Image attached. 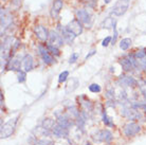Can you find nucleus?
<instances>
[{
  "mask_svg": "<svg viewBox=\"0 0 146 145\" xmlns=\"http://www.w3.org/2000/svg\"><path fill=\"white\" fill-rule=\"evenodd\" d=\"M18 119H19V116L12 118V119H10L7 122H5L1 126V134H0L1 139H7L14 134L15 129H16V125L18 123Z\"/></svg>",
  "mask_w": 146,
  "mask_h": 145,
  "instance_id": "obj_1",
  "label": "nucleus"
},
{
  "mask_svg": "<svg viewBox=\"0 0 146 145\" xmlns=\"http://www.w3.org/2000/svg\"><path fill=\"white\" fill-rule=\"evenodd\" d=\"M130 5V0H117L114 3L110 13L114 16H122L127 12L128 7Z\"/></svg>",
  "mask_w": 146,
  "mask_h": 145,
  "instance_id": "obj_2",
  "label": "nucleus"
},
{
  "mask_svg": "<svg viewBox=\"0 0 146 145\" xmlns=\"http://www.w3.org/2000/svg\"><path fill=\"white\" fill-rule=\"evenodd\" d=\"M75 15H76V18L80 20L83 25L90 27L92 25V16L91 14L84 9H78L75 11Z\"/></svg>",
  "mask_w": 146,
  "mask_h": 145,
  "instance_id": "obj_3",
  "label": "nucleus"
},
{
  "mask_svg": "<svg viewBox=\"0 0 146 145\" xmlns=\"http://www.w3.org/2000/svg\"><path fill=\"white\" fill-rule=\"evenodd\" d=\"M1 14V30H7L9 27H11L12 22H13V15L11 14V12L7 10V9H1L0 11Z\"/></svg>",
  "mask_w": 146,
  "mask_h": 145,
  "instance_id": "obj_4",
  "label": "nucleus"
},
{
  "mask_svg": "<svg viewBox=\"0 0 146 145\" xmlns=\"http://www.w3.org/2000/svg\"><path fill=\"white\" fill-rule=\"evenodd\" d=\"M140 131H141V126L137 123H127L123 128V134L127 138L135 137L139 134Z\"/></svg>",
  "mask_w": 146,
  "mask_h": 145,
  "instance_id": "obj_5",
  "label": "nucleus"
},
{
  "mask_svg": "<svg viewBox=\"0 0 146 145\" xmlns=\"http://www.w3.org/2000/svg\"><path fill=\"white\" fill-rule=\"evenodd\" d=\"M67 29L71 31V32L75 35V36H78L83 33V30H84V27H83V23L78 20L77 18L72 19L71 21L67 25Z\"/></svg>",
  "mask_w": 146,
  "mask_h": 145,
  "instance_id": "obj_6",
  "label": "nucleus"
},
{
  "mask_svg": "<svg viewBox=\"0 0 146 145\" xmlns=\"http://www.w3.org/2000/svg\"><path fill=\"white\" fill-rule=\"evenodd\" d=\"M34 34H35L37 39H39L40 41H47V40H49L50 31L44 25H38L34 28Z\"/></svg>",
  "mask_w": 146,
  "mask_h": 145,
  "instance_id": "obj_7",
  "label": "nucleus"
},
{
  "mask_svg": "<svg viewBox=\"0 0 146 145\" xmlns=\"http://www.w3.org/2000/svg\"><path fill=\"white\" fill-rule=\"evenodd\" d=\"M93 139L95 141H102L105 143H110L113 140V136L108 129H102L96 131V134L93 136Z\"/></svg>",
  "mask_w": 146,
  "mask_h": 145,
  "instance_id": "obj_8",
  "label": "nucleus"
},
{
  "mask_svg": "<svg viewBox=\"0 0 146 145\" xmlns=\"http://www.w3.org/2000/svg\"><path fill=\"white\" fill-rule=\"evenodd\" d=\"M22 61H23V57H20V55H14L7 63V68L9 70H13V71H17L18 72L21 69Z\"/></svg>",
  "mask_w": 146,
  "mask_h": 145,
  "instance_id": "obj_9",
  "label": "nucleus"
},
{
  "mask_svg": "<svg viewBox=\"0 0 146 145\" xmlns=\"http://www.w3.org/2000/svg\"><path fill=\"white\" fill-rule=\"evenodd\" d=\"M38 52H39V55L41 56V58H42V61H44L46 65H52V64L55 63L54 57L50 54L47 47H44L42 45H38Z\"/></svg>",
  "mask_w": 146,
  "mask_h": 145,
  "instance_id": "obj_10",
  "label": "nucleus"
},
{
  "mask_svg": "<svg viewBox=\"0 0 146 145\" xmlns=\"http://www.w3.org/2000/svg\"><path fill=\"white\" fill-rule=\"evenodd\" d=\"M57 30H58L59 34L62 35V39H64V41L66 43V44H71L73 40H74V38H75V35L73 34L71 31H69V30L67 29V27H62V25H57Z\"/></svg>",
  "mask_w": 146,
  "mask_h": 145,
  "instance_id": "obj_11",
  "label": "nucleus"
},
{
  "mask_svg": "<svg viewBox=\"0 0 146 145\" xmlns=\"http://www.w3.org/2000/svg\"><path fill=\"white\" fill-rule=\"evenodd\" d=\"M49 44L54 45L55 47L59 48L65 44V41L62 39V35L59 34V32L52 30V31H50V34H49Z\"/></svg>",
  "mask_w": 146,
  "mask_h": 145,
  "instance_id": "obj_12",
  "label": "nucleus"
},
{
  "mask_svg": "<svg viewBox=\"0 0 146 145\" xmlns=\"http://www.w3.org/2000/svg\"><path fill=\"white\" fill-rule=\"evenodd\" d=\"M62 7H64V0H54V1H53L51 11H50V14H51L52 18L56 19L58 17Z\"/></svg>",
  "mask_w": 146,
  "mask_h": 145,
  "instance_id": "obj_13",
  "label": "nucleus"
},
{
  "mask_svg": "<svg viewBox=\"0 0 146 145\" xmlns=\"http://www.w3.org/2000/svg\"><path fill=\"white\" fill-rule=\"evenodd\" d=\"M52 134H54L56 138H67L69 131H68L67 128L62 127V125L55 124L54 127H53V129H52Z\"/></svg>",
  "mask_w": 146,
  "mask_h": 145,
  "instance_id": "obj_14",
  "label": "nucleus"
},
{
  "mask_svg": "<svg viewBox=\"0 0 146 145\" xmlns=\"http://www.w3.org/2000/svg\"><path fill=\"white\" fill-rule=\"evenodd\" d=\"M57 124L62 125V127H65V128H67V129H69V128H71V126L73 125V121L70 116H68L67 114L62 113V114L57 116Z\"/></svg>",
  "mask_w": 146,
  "mask_h": 145,
  "instance_id": "obj_15",
  "label": "nucleus"
},
{
  "mask_svg": "<svg viewBox=\"0 0 146 145\" xmlns=\"http://www.w3.org/2000/svg\"><path fill=\"white\" fill-rule=\"evenodd\" d=\"M120 65L122 67V69L124 70L125 72H130L135 69V65H133V62L131 61L130 57H124L120 59Z\"/></svg>",
  "mask_w": 146,
  "mask_h": 145,
  "instance_id": "obj_16",
  "label": "nucleus"
},
{
  "mask_svg": "<svg viewBox=\"0 0 146 145\" xmlns=\"http://www.w3.org/2000/svg\"><path fill=\"white\" fill-rule=\"evenodd\" d=\"M22 65H23V68H25V71H26V72L32 71L34 68L33 56L31 54L25 55V56H23V61H22Z\"/></svg>",
  "mask_w": 146,
  "mask_h": 145,
  "instance_id": "obj_17",
  "label": "nucleus"
},
{
  "mask_svg": "<svg viewBox=\"0 0 146 145\" xmlns=\"http://www.w3.org/2000/svg\"><path fill=\"white\" fill-rule=\"evenodd\" d=\"M121 113L124 116L128 118L129 120H137V119H139L140 116H141L139 111L133 110V109H130V108H127V107H125V108L121 111Z\"/></svg>",
  "mask_w": 146,
  "mask_h": 145,
  "instance_id": "obj_18",
  "label": "nucleus"
},
{
  "mask_svg": "<svg viewBox=\"0 0 146 145\" xmlns=\"http://www.w3.org/2000/svg\"><path fill=\"white\" fill-rule=\"evenodd\" d=\"M120 82L124 86H128V87H135L139 86V82L135 80L131 76H126V75H121L120 76Z\"/></svg>",
  "mask_w": 146,
  "mask_h": 145,
  "instance_id": "obj_19",
  "label": "nucleus"
},
{
  "mask_svg": "<svg viewBox=\"0 0 146 145\" xmlns=\"http://www.w3.org/2000/svg\"><path fill=\"white\" fill-rule=\"evenodd\" d=\"M80 85V80H77L76 77H71L66 84V93H70V92H73L77 88V86Z\"/></svg>",
  "mask_w": 146,
  "mask_h": 145,
  "instance_id": "obj_20",
  "label": "nucleus"
},
{
  "mask_svg": "<svg viewBox=\"0 0 146 145\" xmlns=\"http://www.w3.org/2000/svg\"><path fill=\"white\" fill-rule=\"evenodd\" d=\"M131 45H132V40L130 39V38H123V39L120 41L121 50H123V51L128 50L129 48L131 47Z\"/></svg>",
  "mask_w": 146,
  "mask_h": 145,
  "instance_id": "obj_21",
  "label": "nucleus"
},
{
  "mask_svg": "<svg viewBox=\"0 0 146 145\" xmlns=\"http://www.w3.org/2000/svg\"><path fill=\"white\" fill-rule=\"evenodd\" d=\"M46 47H47L48 51L50 52V54H51L52 56H59V55H60V51H59V48L55 47L54 45L49 44V43H48Z\"/></svg>",
  "mask_w": 146,
  "mask_h": 145,
  "instance_id": "obj_22",
  "label": "nucleus"
},
{
  "mask_svg": "<svg viewBox=\"0 0 146 145\" xmlns=\"http://www.w3.org/2000/svg\"><path fill=\"white\" fill-rule=\"evenodd\" d=\"M53 127H54V121L51 119H46L42 122V129L44 130H50V129H53Z\"/></svg>",
  "mask_w": 146,
  "mask_h": 145,
  "instance_id": "obj_23",
  "label": "nucleus"
},
{
  "mask_svg": "<svg viewBox=\"0 0 146 145\" xmlns=\"http://www.w3.org/2000/svg\"><path fill=\"white\" fill-rule=\"evenodd\" d=\"M132 55H133V57H135V59H142V58H145L146 57V49L138 50Z\"/></svg>",
  "mask_w": 146,
  "mask_h": 145,
  "instance_id": "obj_24",
  "label": "nucleus"
},
{
  "mask_svg": "<svg viewBox=\"0 0 146 145\" xmlns=\"http://www.w3.org/2000/svg\"><path fill=\"white\" fill-rule=\"evenodd\" d=\"M115 20H113L111 17H109V18L105 19V21L103 22L102 25V28H106V29H109V28H111V27H113L114 25V23H115Z\"/></svg>",
  "mask_w": 146,
  "mask_h": 145,
  "instance_id": "obj_25",
  "label": "nucleus"
},
{
  "mask_svg": "<svg viewBox=\"0 0 146 145\" xmlns=\"http://www.w3.org/2000/svg\"><path fill=\"white\" fill-rule=\"evenodd\" d=\"M103 122H104V124H105L106 126H108V127H113V126H114L113 122L111 121V119H110V118H108V116L106 114V112H103Z\"/></svg>",
  "mask_w": 146,
  "mask_h": 145,
  "instance_id": "obj_26",
  "label": "nucleus"
},
{
  "mask_svg": "<svg viewBox=\"0 0 146 145\" xmlns=\"http://www.w3.org/2000/svg\"><path fill=\"white\" fill-rule=\"evenodd\" d=\"M89 90L91 91L92 93H99V92L102 91V88H101L99 84H91L89 86Z\"/></svg>",
  "mask_w": 146,
  "mask_h": 145,
  "instance_id": "obj_27",
  "label": "nucleus"
},
{
  "mask_svg": "<svg viewBox=\"0 0 146 145\" xmlns=\"http://www.w3.org/2000/svg\"><path fill=\"white\" fill-rule=\"evenodd\" d=\"M17 76H18V82L19 83H25L27 80V72L26 71H22V70H20V71H18L17 72Z\"/></svg>",
  "mask_w": 146,
  "mask_h": 145,
  "instance_id": "obj_28",
  "label": "nucleus"
},
{
  "mask_svg": "<svg viewBox=\"0 0 146 145\" xmlns=\"http://www.w3.org/2000/svg\"><path fill=\"white\" fill-rule=\"evenodd\" d=\"M68 77H69V71H62L58 75V83L62 84L64 82H66L68 80Z\"/></svg>",
  "mask_w": 146,
  "mask_h": 145,
  "instance_id": "obj_29",
  "label": "nucleus"
},
{
  "mask_svg": "<svg viewBox=\"0 0 146 145\" xmlns=\"http://www.w3.org/2000/svg\"><path fill=\"white\" fill-rule=\"evenodd\" d=\"M78 57H80V54H78V53H76V52H75V53H72L69 58V64H74V63L78 59Z\"/></svg>",
  "mask_w": 146,
  "mask_h": 145,
  "instance_id": "obj_30",
  "label": "nucleus"
},
{
  "mask_svg": "<svg viewBox=\"0 0 146 145\" xmlns=\"http://www.w3.org/2000/svg\"><path fill=\"white\" fill-rule=\"evenodd\" d=\"M111 40H112V37L111 36H107L105 37L102 41V46L103 47H108L110 44H111Z\"/></svg>",
  "mask_w": 146,
  "mask_h": 145,
  "instance_id": "obj_31",
  "label": "nucleus"
},
{
  "mask_svg": "<svg viewBox=\"0 0 146 145\" xmlns=\"http://www.w3.org/2000/svg\"><path fill=\"white\" fill-rule=\"evenodd\" d=\"M36 145H54L53 142L50 141V140H39V141L36 142Z\"/></svg>",
  "mask_w": 146,
  "mask_h": 145,
  "instance_id": "obj_32",
  "label": "nucleus"
},
{
  "mask_svg": "<svg viewBox=\"0 0 146 145\" xmlns=\"http://www.w3.org/2000/svg\"><path fill=\"white\" fill-rule=\"evenodd\" d=\"M80 2H87V4L90 7H94L96 4V0H77Z\"/></svg>",
  "mask_w": 146,
  "mask_h": 145,
  "instance_id": "obj_33",
  "label": "nucleus"
},
{
  "mask_svg": "<svg viewBox=\"0 0 146 145\" xmlns=\"http://www.w3.org/2000/svg\"><path fill=\"white\" fill-rule=\"evenodd\" d=\"M11 5L13 7H15V9H18L21 5V0H12Z\"/></svg>",
  "mask_w": 146,
  "mask_h": 145,
  "instance_id": "obj_34",
  "label": "nucleus"
},
{
  "mask_svg": "<svg viewBox=\"0 0 146 145\" xmlns=\"http://www.w3.org/2000/svg\"><path fill=\"white\" fill-rule=\"evenodd\" d=\"M106 98L113 100V98H114V91H113V90H109V91H108V92H107V94H106Z\"/></svg>",
  "mask_w": 146,
  "mask_h": 145,
  "instance_id": "obj_35",
  "label": "nucleus"
},
{
  "mask_svg": "<svg viewBox=\"0 0 146 145\" xmlns=\"http://www.w3.org/2000/svg\"><path fill=\"white\" fill-rule=\"evenodd\" d=\"M140 89H141V92H142V94H143V96H144V98H145V102H146V87H144V86H140Z\"/></svg>",
  "mask_w": 146,
  "mask_h": 145,
  "instance_id": "obj_36",
  "label": "nucleus"
},
{
  "mask_svg": "<svg viewBox=\"0 0 146 145\" xmlns=\"http://www.w3.org/2000/svg\"><path fill=\"white\" fill-rule=\"evenodd\" d=\"M95 53H96V50H92L91 52H90V53H89V54H87V55H86V57H85V58H86V59H88V58H89V57H91L92 55H94Z\"/></svg>",
  "mask_w": 146,
  "mask_h": 145,
  "instance_id": "obj_37",
  "label": "nucleus"
},
{
  "mask_svg": "<svg viewBox=\"0 0 146 145\" xmlns=\"http://www.w3.org/2000/svg\"><path fill=\"white\" fill-rule=\"evenodd\" d=\"M110 1H111V0H104V3L108 4V3H110Z\"/></svg>",
  "mask_w": 146,
  "mask_h": 145,
  "instance_id": "obj_38",
  "label": "nucleus"
},
{
  "mask_svg": "<svg viewBox=\"0 0 146 145\" xmlns=\"http://www.w3.org/2000/svg\"><path fill=\"white\" fill-rule=\"evenodd\" d=\"M1 1H3V2H5V1H7V0H1Z\"/></svg>",
  "mask_w": 146,
  "mask_h": 145,
  "instance_id": "obj_39",
  "label": "nucleus"
},
{
  "mask_svg": "<svg viewBox=\"0 0 146 145\" xmlns=\"http://www.w3.org/2000/svg\"><path fill=\"white\" fill-rule=\"evenodd\" d=\"M144 109H145V114H146V107H145V108H144Z\"/></svg>",
  "mask_w": 146,
  "mask_h": 145,
  "instance_id": "obj_40",
  "label": "nucleus"
}]
</instances>
